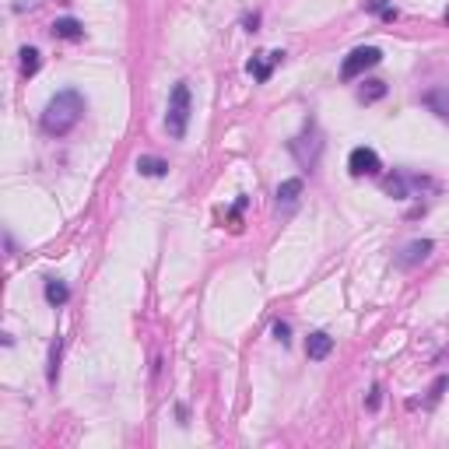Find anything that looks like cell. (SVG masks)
I'll return each instance as SVG.
<instances>
[{"label": "cell", "instance_id": "3", "mask_svg": "<svg viewBox=\"0 0 449 449\" xmlns=\"http://www.w3.org/2000/svg\"><path fill=\"white\" fill-rule=\"evenodd\" d=\"M288 148H292V155L299 158V165L313 172V169L320 165V155H323V137H320L316 120H309V123H306V134H302V137H295Z\"/></svg>", "mask_w": 449, "mask_h": 449}, {"label": "cell", "instance_id": "18", "mask_svg": "<svg viewBox=\"0 0 449 449\" xmlns=\"http://www.w3.org/2000/svg\"><path fill=\"white\" fill-rule=\"evenodd\" d=\"M60 351H64V341L57 337L53 348H50V369H46V379L50 383H57V376H60Z\"/></svg>", "mask_w": 449, "mask_h": 449}, {"label": "cell", "instance_id": "13", "mask_svg": "<svg viewBox=\"0 0 449 449\" xmlns=\"http://www.w3.org/2000/svg\"><path fill=\"white\" fill-rule=\"evenodd\" d=\"M435 116H449V92H442V88H432V92H425V99H421Z\"/></svg>", "mask_w": 449, "mask_h": 449}, {"label": "cell", "instance_id": "22", "mask_svg": "<svg viewBox=\"0 0 449 449\" xmlns=\"http://www.w3.org/2000/svg\"><path fill=\"white\" fill-rule=\"evenodd\" d=\"M257 25H260V15H250L246 18V32H257Z\"/></svg>", "mask_w": 449, "mask_h": 449}, {"label": "cell", "instance_id": "19", "mask_svg": "<svg viewBox=\"0 0 449 449\" xmlns=\"http://www.w3.org/2000/svg\"><path fill=\"white\" fill-rule=\"evenodd\" d=\"M449 386V376H439L435 379V386H432V393H428V404H439V397H442V390Z\"/></svg>", "mask_w": 449, "mask_h": 449}, {"label": "cell", "instance_id": "15", "mask_svg": "<svg viewBox=\"0 0 449 449\" xmlns=\"http://www.w3.org/2000/svg\"><path fill=\"white\" fill-rule=\"evenodd\" d=\"M407 186H411V183H407V176H400V172H393V176L383 179V190H386L393 200H404V197H407Z\"/></svg>", "mask_w": 449, "mask_h": 449}, {"label": "cell", "instance_id": "9", "mask_svg": "<svg viewBox=\"0 0 449 449\" xmlns=\"http://www.w3.org/2000/svg\"><path fill=\"white\" fill-rule=\"evenodd\" d=\"M50 32H53V39H71V43L85 39V25H81L78 18H57V22L50 25Z\"/></svg>", "mask_w": 449, "mask_h": 449}, {"label": "cell", "instance_id": "5", "mask_svg": "<svg viewBox=\"0 0 449 449\" xmlns=\"http://www.w3.org/2000/svg\"><path fill=\"white\" fill-rule=\"evenodd\" d=\"M348 169H351V176H379L383 162H379L376 148L358 144V148H351V155H348Z\"/></svg>", "mask_w": 449, "mask_h": 449}, {"label": "cell", "instance_id": "10", "mask_svg": "<svg viewBox=\"0 0 449 449\" xmlns=\"http://www.w3.org/2000/svg\"><path fill=\"white\" fill-rule=\"evenodd\" d=\"M299 197H302V179H285L278 186V207L281 211H292L299 204Z\"/></svg>", "mask_w": 449, "mask_h": 449}, {"label": "cell", "instance_id": "14", "mask_svg": "<svg viewBox=\"0 0 449 449\" xmlns=\"http://www.w3.org/2000/svg\"><path fill=\"white\" fill-rule=\"evenodd\" d=\"M383 95H386V81H376V78L358 88V102H365V106H369V102H379Z\"/></svg>", "mask_w": 449, "mask_h": 449}, {"label": "cell", "instance_id": "6", "mask_svg": "<svg viewBox=\"0 0 449 449\" xmlns=\"http://www.w3.org/2000/svg\"><path fill=\"white\" fill-rule=\"evenodd\" d=\"M432 250H435V243H432V239H414V243H407V246L397 253V267L411 271V267L425 264V260L432 257Z\"/></svg>", "mask_w": 449, "mask_h": 449}, {"label": "cell", "instance_id": "4", "mask_svg": "<svg viewBox=\"0 0 449 449\" xmlns=\"http://www.w3.org/2000/svg\"><path fill=\"white\" fill-rule=\"evenodd\" d=\"M379 64H383V50H379V46H358V50H351V53L344 57L341 78H344V81H355V78H362L365 71L379 67Z\"/></svg>", "mask_w": 449, "mask_h": 449}, {"label": "cell", "instance_id": "12", "mask_svg": "<svg viewBox=\"0 0 449 449\" xmlns=\"http://www.w3.org/2000/svg\"><path fill=\"white\" fill-rule=\"evenodd\" d=\"M43 292H46V302H50V306H64V302L71 299V288H67L60 278H46V288H43Z\"/></svg>", "mask_w": 449, "mask_h": 449}, {"label": "cell", "instance_id": "8", "mask_svg": "<svg viewBox=\"0 0 449 449\" xmlns=\"http://www.w3.org/2000/svg\"><path fill=\"white\" fill-rule=\"evenodd\" d=\"M330 351H334V337H330L327 330H316V334L306 337V355H309V362H323V358H330Z\"/></svg>", "mask_w": 449, "mask_h": 449}, {"label": "cell", "instance_id": "7", "mask_svg": "<svg viewBox=\"0 0 449 449\" xmlns=\"http://www.w3.org/2000/svg\"><path fill=\"white\" fill-rule=\"evenodd\" d=\"M285 60V50H274V53H267V60H260V57H253L250 64H246V71L253 74V81H271V74H274V64H281Z\"/></svg>", "mask_w": 449, "mask_h": 449}, {"label": "cell", "instance_id": "16", "mask_svg": "<svg viewBox=\"0 0 449 449\" xmlns=\"http://www.w3.org/2000/svg\"><path fill=\"white\" fill-rule=\"evenodd\" d=\"M39 64H43V60H39V50H36V46H25V50H22V74H25V78H36V74H39Z\"/></svg>", "mask_w": 449, "mask_h": 449}, {"label": "cell", "instance_id": "17", "mask_svg": "<svg viewBox=\"0 0 449 449\" xmlns=\"http://www.w3.org/2000/svg\"><path fill=\"white\" fill-rule=\"evenodd\" d=\"M372 15H379L383 22H397V8L390 4V0H369V4H365Z\"/></svg>", "mask_w": 449, "mask_h": 449}, {"label": "cell", "instance_id": "11", "mask_svg": "<svg viewBox=\"0 0 449 449\" xmlns=\"http://www.w3.org/2000/svg\"><path fill=\"white\" fill-rule=\"evenodd\" d=\"M137 172L148 176V179H158V176H169V162L165 158H155V155H141L137 158Z\"/></svg>", "mask_w": 449, "mask_h": 449}, {"label": "cell", "instance_id": "1", "mask_svg": "<svg viewBox=\"0 0 449 449\" xmlns=\"http://www.w3.org/2000/svg\"><path fill=\"white\" fill-rule=\"evenodd\" d=\"M81 116H85V95H81L78 88H64V92H57V95L46 102L39 127H43V134H50V137H64V134H71V130L81 123Z\"/></svg>", "mask_w": 449, "mask_h": 449}, {"label": "cell", "instance_id": "2", "mask_svg": "<svg viewBox=\"0 0 449 449\" xmlns=\"http://www.w3.org/2000/svg\"><path fill=\"white\" fill-rule=\"evenodd\" d=\"M190 85L186 81H176L172 95H169V113H165V130L172 141H183L186 137V127H190Z\"/></svg>", "mask_w": 449, "mask_h": 449}, {"label": "cell", "instance_id": "20", "mask_svg": "<svg viewBox=\"0 0 449 449\" xmlns=\"http://www.w3.org/2000/svg\"><path fill=\"white\" fill-rule=\"evenodd\" d=\"M274 337H278L281 344H288V341H292V327H288L285 320H278V323H274Z\"/></svg>", "mask_w": 449, "mask_h": 449}, {"label": "cell", "instance_id": "21", "mask_svg": "<svg viewBox=\"0 0 449 449\" xmlns=\"http://www.w3.org/2000/svg\"><path fill=\"white\" fill-rule=\"evenodd\" d=\"M379 404H383V390H379V386H372V393H369V411H376Z\"/></svg>", "mask_w": 449, "mask_h": 449}]
</instances>
